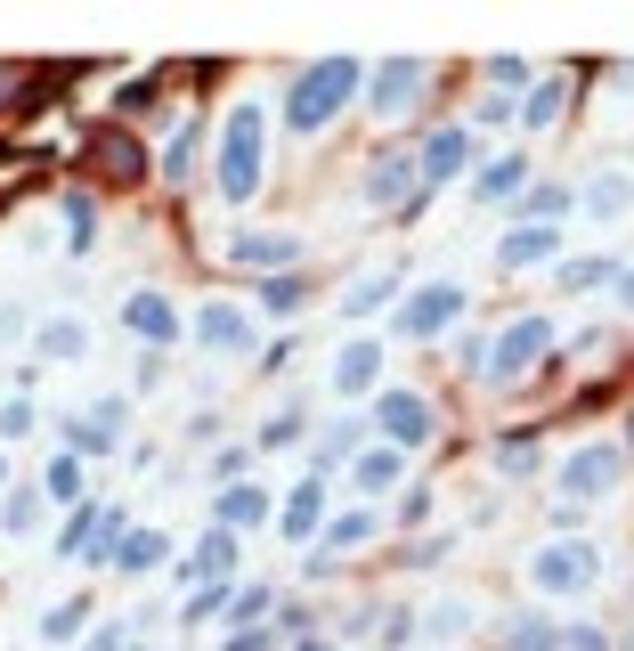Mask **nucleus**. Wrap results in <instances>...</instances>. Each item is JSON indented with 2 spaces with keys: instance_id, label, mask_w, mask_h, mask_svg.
Listing matches in <instances>:
<instances>
[{
  "instance_id": "423d86ee",
  "label": "nucleus",
  "mask_w": 634,
  "mask_h": 651,
  "mask_svg": "<svg viewBox=\"0 0 634 651\" xmlns=\"http://www.w3.org/2000/svg\"><path fill=\"white\" fill-rule=\"evenodd\" d=\"M131 318H139V334H155V342H163V334H171V318H163V302H139V310H131Z\"/></svg>"
},
{
  "instance_id": "7ed1b4c3",
  "label": "nucleus",
  "mask_w": 634,
  "mask_h": 651,
  "mask_svg": "<svg viewBox=\"0 0 634 651\" xmlns=\"http://www.w3.org/2000/svg\"><path fill=\"white\" fill-rule=\"evenodd\" d=\"M537 570H545V586H586L594 578V554H545Z\"/></svg>"
},
{
  "instance_id": "f03ea898",
  "label": "nucleus",
  "mask_w": 634,
  "mask_h": 651,
  "mask_svg": "<svg viewBox=\"0 0 634 651\" xmlns=\"http://www.w3.org/2000/svg\"><path fill=\"white\" fill-rule=\"evenodd\" d=\"M342 82H350V66H317V74H301V82H293V123H301V131L326 123L334 98H342Z\"/></svg>"
},
{
  "instance_id": "20e7f679",
  "label": "nucleus",
  "mask_w": 634,
  "mask_h": 651,
  "mask_svg": "<svg viewBox=\"0 0 634 651\" xmlns=\"http://www.w3.org/2000/svg\"><path fill=\"white\" fill-rule=\"evenodd\" d=\"M439 318H456V293H423V302L407 310V326H415V334H431Z\"/></svg>"
},
{
  "instance_id": "39448f33",
  "label": "nucleus",
  "mask_w": 634,
  "mask_h": 651,
  "mask_svg": "<svg viewBox=\"0 0 634 651\" xmlns=\"http://www.w3.org/2000/svg\"><path fill=\"white\" fill-rule=\"evenodd\" d=\"M293 245H285V236H252V245H236V261H285Z\"/></svg>"
},
{
  "instance_id": "f257e3e1",
  "label": "nucleus",
  "mask_w": 634,
  "mask_h": 651,
  "mask_svg": "<svg viewBox=\"0 0 634 651\" xmlns=\"http://www.w3.org/2000/svg\"><path fill=\"white\" fill-rule=\"evenodd\" d=\"M252 180H261V123H252V106H244L236 123H228V196L244 204Z\"/></svg>"
}]
</instances>
